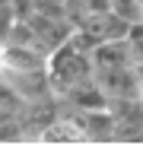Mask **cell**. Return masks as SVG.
Listing matches in <instances>:
<instances>
[{"mask_svg": "<svg viewBox=\"0 0 143 146\" xmlns=\"http://www.w3.org/2000/svg\"><path fill=\"white\" fill-rule=\"evenodd\" d=\"M48 54L35 44H0V73H22L45 67Z\"/></svg>", "mask_w": 143, "mask_h": 146, "instance_id": "6", "label": "cell"}, {"mask_svg": "<svg viewBox=\"0 0 143 146\" xmlns=\"http://www.w3.org/2000/svg\"><path fill=\"white\" fill-rule=\"evenodd\" d=\"M73 26L92 41V44H99V41H114V38H124L127 32V22L124 19H118L111 10H99V13H86L80 16Z\"/></svg>", "mask_w": 143, "mask_h": 146, "instance_id": "4", "label": "cell"}, {"mask_svg": "<svg viewBox=\"0 0 143 146\" xmlns=\"http://www.w3.org/2000/svg\"><path fill=\"white\" fill-rule=\"evenodd\" d=\"M61 99H54V95H48V99H35V102H26L19 111H16V117H19V124H22V130H26V143H35L38 140V133L51 124V121L61 114Z\"/></svg>", "mask_w": 143, "mask_h": 146, "instance_id": "3", "label": "cell"}, {"mask_svg": "<svg viewBox=\"0 0 143 146\" xmlns=\"http://www.w3.org/2000/svg\"><path fill=\"white\" fill-rule=\"evenodd\" d=\"M105 108L114 121H140L143 124V99H108Z\"/></svg>", "mask_w": 143, "mask_h": 146, "instance_id": "11", "label": "cell"}, {"mask_svg": "<svg viewBox=\"0 0 143 146\" xmlns=\"http://www.w3.org/2000/svg\"><path fill=\"white\" fill-rule=\"evenodd\" d=\"M111 130H114V117L108 114V108L83 111V133H86V143H111Z\"/></svg>", "mask_w": 143, "mask_h": 146, "instance_id": "10", "label": "cell"}, {"mask_svg": "<svg viewBox=\"0 0 143 146\" xmlns=\"http://www.w3.org/2000/svg\"><path fill=\"white\" fill-rule=\"evenodd\" d=\"M61 102L67 108H73V111H95V108H105L108 99H105V92L95 86L92 80H83L76 86H70L64 95H61Z\"/></svg>", "mask_w": 143, "mask_h": 146, "instance_id": "9", "label": "cell"}, {"mask_svg": "<svg viewBox=\"0 0 143 146\" xmlns=\"http://www.w3.org/2000/svg\"><path fill=\"white\" fill-rule=\"evenodd\" d=\"M26 22L32 26L35 48L45 51V54H51L54 48H61L70 38V32H73V22H70V19H54V16H41V13H32Z\"/></svg>", "mask_w": 143, "mask_h": 146, "instance_id": "5", "label": "cell"}, {"mask_svg": "<svg viewBox=\"0 0 143 146\" xmlns=\"http://www.w3.org/2000/svg\"><path fill=\"white\" fill-rule=\"evenodd\" d=\"M7 83L19 92L22 102H35V99H48L51 95V80H48V70H22V73H3Z\"/></svg>", "mask_w": 143, "mask_h": 146, "instance_id": "7", "label": "cell"}, {"mask_svg": "<svg viewBox=\"0 0 143 146\" xmlns=\"http://www.w3.org/2000/svg\"><path fill=\"white\" fill-rule=\"evenodd\" d=\"M0 143H26V130H22L19 117H3L0 121Z\"/></svg>", "mask_w": 143, "mask_h": 146, "instance_id": "15", "label": "cell"}, {"mask_svg": "<svg viewBox=\"0 0 143 146\" xmlns=\"http://www.w3.org/2000/svg\"><path fill=\"white\" fill-rule=\"evenodd\" d=\"M22 105H26V102H22L19 99V92L7 83V76H3V73H0V111H7V114H16Z\"/></svg>", "mask_w": 143, "mask_h": 146, "instance_id": "14", "label": "cell"}, {"mask_svg": "<svg viewBox=\"0 0 143 146\" xmlns=\"http://www.w3.org/2000/svg\"><path fill=\"white\" fill-rule=\"evenodd\" d=\"M108 10L124 19L127 26L130 22H143V0H108Z\"/></svg>", "mask_w": 143, "mask_h": 146, "instance_id": "12", "label": "cell"}, {"mask_svg": "<svg viewBox=\"0 0 143 146\" xmlns=\"http://www.w3.org/2000/svg\"><path fill=\"white\" fill-rule=\"evenodd\" d=\"M45 70H48V80H51V95L61 99V95L76 86L83 80H92V64H89V54L86 51H76L70 41H64L61 48H54L45 60Z\"/></svg>", "mask_w": 143, "mask_h": 146, "instance_id": "1", "label": "cell"}, {"mask_svg": "<svg viewBox=\"0 0 143 146\" xmlns=\"http://www.w3.org/2000/svg\"><path fill=\"white\" fill-rule=\"evenodd\" d=\"M3 117H16V114H7V111H0V121H3Z\"/></svg>", "mask_w": 143, "mask_h": 146, "instance_id": "17", "label": "cell"}, {"mask_svg": "<svg viewBox=\"0 0 143 146\" xmlns=\"http://www.w3.org/2000/svg\"><path fill=\"white\" fill-rule=\"evenodd\" d=\"M92 83L105 92V99H143V67H105L92 70Z\"/></svg>", "mask_w": 143, "mask_h": 146, "instance_id": "2", "label": "cell"}, {"mask_svg": "<svg viewBox=\"0 0 143 146\" xmlns=\"http://www.w3.org/2000/svg\"><path fill=\"white\" fill-rule=\"evenodd\" d=\"M89 64L92 70H105V67H127V64H137L134 54H130V48L124 38H114V41H99V44H92L89 48Z\"/></svg>", "mask_w": 143, "mask_h": 146, "instance_id": "8", "label": "cell"}, {"mask_svg": "<svg viewBox=\"0 0 143 146\" xmlns=\"http://www.w3.org/2000/svg\"><path fill=\"white\" fill-rule=\"evenodd\" d=\"M35 0H10V13H13V19H29L32 16V7Z\"/></svg>", "mask_w": 143, "mask_h": 146, "instance_id": "16", "label": "cell"}, {"mask_svg": "<svg viewBox=\"0 0 143 146\" xmlns=\"http://www.w3.org/2000/svg\"><path fill=\"white\" fill-rule=\"evenodd\" d=\"M3 44H35V35H32V26L26 19H13L10 29L3 35Z\"/></svg>", "mask_w": 143, "mask_h": 146, "instance_id": "13", "label": "cell"}]
</instances>
